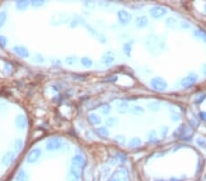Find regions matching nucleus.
I'll return each mask as SVG.
<instances>
[{"mask_svg":"<svg viewBox=\"0 0 206 181\" xmlns=\"http://www.w3.org/2000/svg\"><path fill=\"white\" fill-rule=\"evenodd\" d=\"M150 86L153 90L161 92L166 90L168 87V83L161 77H154L150 80Z\"/></svg>","mask_w":206,"mask_h":181,"instance_id":"nucleus-1","label":"nucleus"},{"mask_svg":"<svg viewBox=\"0 0 206 181\" xmlns=\"http://www.w3.org/2000/svg\"><path fill=\"white\" fill-rule=\"evenodd\" d=\"M62 145V140L59 137H51L46 143V150L52 152L59 150Z\"/></svg>","mask_w":206,"mask_h":181,"instance_id":"nucleus-2","label":"nucleus"},{"mask_svg":"<svg viewBox=\"0 0 206 181\" xmlns=\"http://www.w3.org/2000/svg\"><path fill=\"white\" fill-rule=\"evenodd\" d=\"M69 16L66 13L63 12H58L54 14L51 18V24L54 26H60L62 24H65L69 21Z\"/></svg>","mask_w":206,"mask_h":181,"instance_id":"nucleus-3","label":"nucleus"},{"mask_svg":"<svg viewBox=\"0 0 206 181\" xmlns=\"http://www.w3.org/2000/svg\"><path fill=\"white\" fill-rule=\"evenodd\" d=\"M198 81V76L195 73H190L188 76H186L185 78H183L181 82L182 86L184 88H189L193 86Z\"/></svg>","mask_w":206,"mask_h":181,"instance_id":"nucleus-4","label":"nucleus"},{"mask_svg":"<svg viewBox=\"0 0 206 181\" xmlns=\"http://www.w3.org/2000/svg\"><path fill=\"white\" fill-rule=\"evenodd\" d=\"M149 14H150V16L153 19H158L162 18L163 16H165L167 14V9L165 7H163V6H153L152 8H150Z\"/></svg>","mask_w":206,"mask_h":181,"instance_id":"nucleus-5","label":"nucleus"},{"mask_svg":"<svg viewBox=\"0 0 206 181\" xmlns=\"http://www.w3.org/2000/svg\"><path fill=\"white\" fill-rule=\"evenodd\" d=\"M117 19L122 25H128L132 20L130 13H128L127 10L124 9H121L117 12Z\"/></svg>","mask_w":206,"mask_h":181,"instance_id":"nucleus-6","label":"nucleus"},{"mask_svg":"<svg viewBox=\"0 0 206 181\" xmlns=\"http://www.w3.org/2000/svg\"><path fill=\"white\" fill-rule=\"evenodd\" d=\"M41 156V148H34L30 150L27 156V161L28 163H35Z\"/></svg>","mask_w":206,"mask_h":181,"instance_id":"nucleus-7","label":"nucleus"},{"mask_svg":"<svg viewBox=\"0 0 206 181\" xmlns=\"http://www.w3.org/2000/svg\"><path fill=\"white\" fill-rule=\"evenodd\" d=\"M13 51L14 53H16L17 55H19L21 58H28L29 57V51L28 49L24 47V46H15L13 47Z\"/></svg>","mask_w":206,"mask_h":181,"instance_id":"nucleus-8","label":"nucleus"},{"mask_svg":"<svg viewBox=\"0 0 206 181\" xmlns=\"http://www.w3.org/2000/svg\"><path fill=\"white\" fill-rule=\"evenodd\" d=\"M15 124L17 128L19 129H25L28 125V119L26 115L24 114H19L15 119Z\"/></svg>","mask_w":206,"mask_h":181,"instance_id":"nucleus-9","label":"nucleus"},{"mask_svg":"<svg viewBox=\"0 0 206 181\" xmlns=\"http://www.w3.org/2000/svg\"><path fill=\"white\" fill-rule=\"evenodd\" d=\"M15 157H16V155H15L14 152H11V151L6 152V153L3 156L1 162H2V164H3L4 166H9V165L14 161Z\"/></svg>","mask_w":206,"mask_h":181,"instance_id":"nucleus-10","label":"nucleus"},{"mask_svg":"<svg viewBox=\"0 0 206 181\" xmlns=\"http://www.w3.org/2000/svg\"><path fill=\"white\" fill-rule=\"evenodd\" d=\"M114 61V53L108 51L105 52L103 56H102V62L105 65H110Z\"/></svg>","mask_w":206,"mask_h":181,"instance_id":"nucleus-11","label":"nucleus"},{"mask_svg":"<svg viewBox=\"0 0 206 181\" xmlns=\"http://www.w3.org/2000/svg\"><path fill=\"white\" fill-rule=\"evenodd\" d=\"M87 121L92 125H99L102 123V119L99 115L95 113H89L87 116Z\"/></svg>","mask_w":206,"mask_h":181,"instance_id":"nucleus-12","label":"nucleus"},{"mask_svg":"<svg viewBox=\"0 0 206 181\" xmlns=\"http://www.w3.org/2000/svg\"><path fill=\"white\" fill-rule=\"evenodd\" d=\"M71 164L75 166L82 167L85 164V160L81 155H77V156H75L71 158Z\"/></svg>","mask_w":206,"mask_h":181,"instance_id":"nucleus-13","label":"nucleus"},{"mask_svg":"<svg viewBox=\"0 0 206 181\" xmlns=\"http://www.w3.org/2000/svg\"><path fill=\"white\" fill-rule=\"evenodd\" d=\"M142 145V141L138 137H133L129 142H128V147L131 149L138 148Z\"/></svg>","mask_w":206,"mask_h":181,"instance_id":"nucleus-14","label":"nucleus"},{"mask_svg":"<svg viewBox=\"0 0 206 181\" xmlns=\"http://www.w3.org/2000/svg\"><path fill=\"white\" fill-rule=\"evenodd\" d=\"M129 109V104L127 102H121L117 104L116 106V110H117V113H126Z\"/></svg>","mask_w":206,"mask_h":181,"instance_id":"nucleus-15","label":"nucleus"},{"mask_svg":"<svg viewBox=\"0 0 206 181\" xmlns=\"http://www.w3.org/2000/svg\"><path fill=\"white\" fill-rule=\"evenodd\" d=\"M95 132H96L97 136H100V137L103 138V139H105V138H107V137L109 136V131H108V129H107L106 127H104V126L96 128Z\"/></svg>","mask_w":206,"mask_h":181,"instance_id":"nucleus-16","label":"nucleus"},{"mask_svg":"<svg viewBox=\"0 0 206 181\" xmlns=\"http://www.w3.org/2000/svg\"><path fill=\"white\" fill-rule=\"evenodd\" d=\"M148 23V18L146 16H141V17H138L137 19H136V26H137L138 28H142V27H145Z\"/></svg>","mask_w":206,"mask_h":181,"instance_id":"nucleus-17","label":"nucleus"},{"mask_svg":"<svg viewBox=\"0 0 206 181\" xmlns=\"http://www.w3.org/2000/svg\"><path fill=\"white\" fill-rule=\"evenodd\" d=\"M115 174H117L118 175V178L116 179L118 181H126L127 180V171L126 170V169H124V168H122V169H120V170H118V171H116L115 172Z\"/></svg>","mask_w":206,"mask_h":181,"instance_id":"nucleus-18","label":"nucleus"},{"mask_svg":"<svg viewBox=\"0 0 206 181\" xmlns=\"http://www.w3.org/2000/svg\"><path fill=\"white\" fill-rule=\"evenodd\" d=\"M185 132H186V126L184 124H181L173 133V136L175 137H182L185 135Z\"/></svg>","mask_w":206,"mask_h":181,"instance_id":"nucleus-19","label":"nucleus"},{"mask_svg":"<svg viewBox=\"0 0 206 181\" xmlns=\"http://www.w3.org/2000/svg\"><path fill=\"white\" fill-rule=\"evenodd\" d=\"M130 113L134 114V115H140V114H143L145 113V110H144L143 107H141L139 105H134V106L131 107Z\"/></svg>","mask_w":206,"mask_h":181,"instance_id":"nucleus-20","label":"nucleus"},{"mask_svg":"<svg viewBox=\"0 0 206 181\" xmlns=\"http://www.w3.org/2000/svg\"><path fill=\"white\" fill-rule=\"evenodd\" d=\"M28 5H29V1H28V0H19L16 3V6H17L19 10L26 9L28 6Z\"/></svg>","mask_w":206,"mask_h":181,"instance_id":"nucleus-21","label":"nucleus"},{"mask_svg":"<svg viewBox=\"0 0 206 181\" xmlns=\"http://www.w3.org/2000/svg\"><path fill=\"white\" fill-rule=\"evenodd\" d=\"M194 36L206 42V31L203 29H197L194 31Z\"/></svg>","mask_w":206,"mask_h":181,"instance_id":"nucleus-22","label":"nucleus"},{"mask_svg":"<svg viewBox=\"0 0 206 181\" xmlns=\"http://www.w3.org/2000/svg\"><path fill=\"white\" fill-rule=\"evenodd\" d=\"M111 109H112V107L110 106L109 103H104V104H102L101 107H100L101 113H104V114H108V113L111 112Z\"/></svg>","mask_w":206,"mask_h":181,"instance_id":"nucleus-23","label":"nucleus"},{"mask_svg":"<svg viewBox=\"0 0 206 181\" xmlns=\"http://www.w3.org/2000/svg\"><path fill=\"white\" fill-rule=\"evenodd\" d=\"M148 107L151 111H153V112H158L160 109V103H158V102H152V103H148Z\"/></svg>","mask_w":206,"mask_h":181,"instance_id":"nucleus-24","label":"nucleus"},{"mask_svg":"<svg viewBox=\"0 0 206 181\" xmlns=\"http://www.w3.org/2000/svg\"><path fill=\"white\" fill-rule=\"evenodd\" d=\"M81 63H82L84 67L89 68V67H91L92 65V61L90 58H88V57H84V58L81 59Z\"/></svg>","mask_w":206,"mask_h":181,"instance_id":"nucleus-25","label":"nucleus"},{"mask_svg":"<svg viewBox=\"0 0 206 181\" xmlns=\"http://www.w3.org/2000/svg\"><path fill=\"white\" fill-rule=\"evenodd\" d=\"M166 25L170 27V28H175L176 25H177V21L175 19L173 18H168L166 19Z\"/></svg>","mask_w":206,"mask_h":181,"instance_id":"nucleus-26","label":"nucleus"},{"mask_svg":"<svg viewBox=\"0 0 206 181\" xmlns=\"http://www.w3.org/2000/svg\"><path fill=\"white\" fill-rule=\"evenodd\" d=\"M117 123H118V120L115 117H108L105 120V124L107 126H114V125H116Z\"/></svg>","mask_w":206,"mask_h":181,"instance_id":"nucleus-27","label":"nucleus"},{"mask_svg":"<svg viewBox=\"0 0 206 181\" xmlns=\"http://www.w3.org/2000/svg\"><path fill=\"white\" fill-rule=\"evenodd\" d=\"M123 51L127 56H130L131 55V51H132V45L129 43H126L123 46Z\"/></svg>","mask_w":206,"mask_h":181,"instance_id":"nucleus-28","label":"nucleus"},{"mask_svg":"<svg viewBox=\"0 0 206 181\" xmlns=\"http://www.w3.org/2000/svg\"><path fill=\"white\" fill-rule=\"evenodd\" d=\"M14 147L16 149V151L19 152L21 151V149L23 148V141L21 139H16L15 143H14Z\"/></svg>","mask_w":206,"mask_h":181,"instance_id":"nucleus-29","label":"nucleus"},{"mask_svg":"<svg viewBox=\"0 0 206 181\" xmlns=\"http://www.w3.org/2000/svg\"><path fill=\"white\" fill-rule=\"evenodd\" d=\"M65 62H66V64H68L70 66L74 65L77 62V58H76V56H69L65 59Z\"/></svg>","mask_w":206,"mask_h":181,"instance_id":"nucleus-30","label":"nucleus"},{"mask_svg":"<svg viewBox=\"0 0 206 181\" xmlns=\"http://www.w3.org/2000/svg\"><path fill=\"white\" fill-rule=\"evenodd\" d=\"M33 61L38 62V63H42V62L44 61V58L42 57L41 54L36 53V54H34V56H33Z\"/></svg>","mask_w":206,"mask_h":181,"instance_id":"nucleus-31","label":"nucleus"},{"mask_svg":"<svg viewBox=\"0 0 206 181\" xmlns=\"http://www.w3.org/2000/svg\"><path fill=\"white\" fill-rule=\"evenodd\" d=\"M114 140L116 143H118L119 145H125L126 144V137L122 135H118V136H114Z\"/></svg>","mask_w":206,"mask_h":181,"instance_id":"nucleus-32","label":"nucleus"},{"mask_svg":"<svg viewBox=\"0 0 206 181\" xmlns=\"http://www.w3.org/2000/svg\"><path fill=\"white\" fill-rule=\"evenodd\" d=\"M30 4L34 7H40V6H42L45 4V1H43V0H32L30 2Z\"/></svg>","mask_w":206,"mask_h":181,"instance_id":"nucleus-33","label":"nucleus"},{"mask_svg":"<svg viewBox=\"0 0 206 181\" xmlns=\"http://www.w3.org/2000/svg\"><path fill=\"white\" fill-rule=\"evenodd\" d=\"M6 21V13L4 11L0 12V27H2Z\"/></svg>","mask_w":206,"mask_h":181,"instance_id":"nucleus-34","label":"nucleus"},{"mask_svg":"<svg viewBox=\"0 0 206 181\" xmlns=\"http://www.w3.org/2000/svg\"><path fill=\"white\" fill-rule=\"evenodd\" d=\"M116 158L119 159L122 163H125L127 161V155L122 153V152H117L116 153Z\"/></svg>","mask_w":206,"mask_h":181,"instance_id":"nucleus-35","label":"nucleus"},{"mask_svg":"<svg viewBox=\"0 0 206 181\" xmlns=\"http://www.w3.org/2000/svg\"><path fill=\"white\" fill-rule=\"evenodd\" d=\"M4 70H5V72H6V74H10V73L12 72V70H13V68H12V66H11L8 62H6V63H5Z\"/></svg>","mask_w":206,"mask_h":181,"instance_id":"nucleus-36","label":"nucleus"},{"mask_svg":"<svg viewBox=\"0 0 206 181\" xmlns=\"http://www.w3.org/2000/svg\"><path fill=\"white\" fill-rule=\"evenodd\" d=\"M7 44V40L4 36H0V48H5Z\"/></svg>","mask_w":206,"mask_h":181,"instance_id":"nucleus-37","label":"nucleus"},{"mask_svg":"<svg viewBox=\"0 0 206 181\" xmlns=\"http://www.w3.org/2000/svg\"><path fill=\"white\" fill-rule=\"evenodd\" d=\"M197 144H198L200 146L204 147L206 145V141L204 138H202V137H198V138H197Z\"/></svg>","mask_w":206,"mask_h":181,"instance_id":"nucleus-38","label":"nucleus"},{"mask_svg":"<svg viewBox=\"0 0 206 181\" xmlns=\"http://www.w3.org/2000/svg\"><path fill=\"white\" fill-rule=\"evenodd\" d=\"M206 95L205 94H204V95H201V97H197L196 98V100H195V103L196 104H199V103H201L204 99H205Z\"/></svg>","mask_w":206,"mask_h":181,"instance_id":"nucleus-39","label":"nucleus"},{"mask_svg":"<svg viewBox=\"0 0 206 181\" xmlns=\"http://www.w3.org/2000/svg\"><path fill=\"white\" fill-rule=\"evenodd\" d=\"M84 5H85L87 7H89V8H93L94 6H95V3H94L93 1H85V2H84Z\"/></svg>","mask_w":206,"mask_h":181,"instance_id":"nucleus-40","label":"nucleus"},{"mask_svg":"<svg viewBox=\"0 0 206 181\" xmlns=\"http://www.w3.org/2000/svg\"><path fill=\"white\" fill-rule=\"evenodd\" d=\"M199 117H200L201 120H203L204 122L206 123V112H204V111L200 112V113H199Z\"/></svg>","mask_w":206,"mask_h":181,"instance_id":"nucleus-41","label":"nucleus"},{"mask_svg":"<svg viewBox=\"0 0 206 181\" xmlns=\"http://www.w3.org/2000/svg\"><path fill=\"white\" fill-rule=\"evenodd\" d=\"M190 27L189 23H187L186 21H182V27H184V28H188Z\"/></svg>","mask_w":206,"mask_h":181,"instance_id":"nucleus-42","label":"nucleus"},{"mask_svg":"<svg viewBox=\"0 0 206 181\" xmlns=\"http://www.w3.org/2000/svg\"><path fill=\"white\" fill-rule=\"evenodd\" d=\"M203 72H204V75H206V64L203 67Z\"/></svg>","mask_w":206,"mask_h":181,"instance_id":"nucleus-43","label":"nucleus"},{"mask_svg":"<svg viewBox=\"0 0 206 181\" xmlns=\"http://www.w3.org/2000/svg\"><path fill=\"white\" fill-rule=\"evenodd\" d=\"M170 181H181L180 179H176V178H171Z\"/></svg>","mask_w":206,"mask_h":181,"instance_id":"nucleus-44","label":"nucleus"},{"mask_svg":"<svg viewBox=\"0 0 206 181\" xmlns=\"http://www.w3.org/2000/svg\"><path fill=\"white\" fill-rule=\"evenodd\" d=\"M110 181H118V180H117L116 179H111V180H110Z\"/></svg>","mask_w":206,"mask_h":181,"instance_id":"nucleus-45","label":"nucleus"},{"mask_svg":"<svg viewBox=\"0 0 206 181\" xmlns=\"http://www.w3.org/2000/svg\"><path fill=\"white\" fill-rule=\"evenodd\" d=\"M156 181H164V180H156Z\"/></svg>","mask_w":206,"mask_h":181,"instance_id":"nucleus-46","label":"nucleus"},{"mask_svg":"<svg viewBox=\"0 0 206 181\" xmlns=\"http://www.w3.org/2000/svg\"><path fill=\"white\" fill-rule=\"evenodd\" d=\"M205 10H206V5H205Z\"/></svg>","mask_w":206,"mask_h":181,"instance_id":"nucleus-47","label":"nucleus"}]
</instances>
